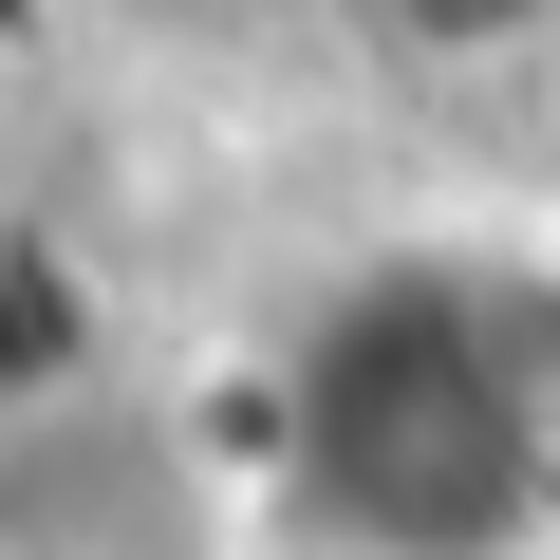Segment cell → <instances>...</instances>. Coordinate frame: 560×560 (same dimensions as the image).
I'll return each instance as SVG.
<instances>
[{
	"mask_svg": "<svg viewBox=\"0 0 560 560\" xmlns=\"http://www.w3.org/2000/svg\"><path fill=\"white\" fill-rule=\"evenodd\" d=\"M300 560H560V224H393L261 337Z\"/></svg>",
	"mask_w": 560,
	"mask_h": 560,
	"instance_id": "6da1fadb",
	"label": "cell"
},
{
	"mask_svg": "<svg viewBox=\"0 0 560 560\" xmlns=\"http://www.w3.org/2000/svg\"><path fill=\"white\" fill-rule=\"evenodd\" d=\"M355 38L393 75H504V57L560 38V0H355Z\"/></svg>",
	"mask_w": 560,
	"mask_h": 560,
	"instance_id": "7a4b0ae2",
	"label": "cell"
}]
</instances>
